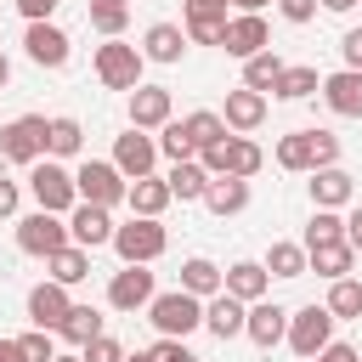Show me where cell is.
I'll list each match as a JSON object with an SVG mask.
<instances>
[{
  "mask_svg": "<svg viewBox=\"0 0 362 362\" xmlns=\"http://www.w3.org/2000/svg\"><path fill=\"white\" fill-rule=\"evenodd\" d=\"M113 249L124 266H153L164 249H170V232L153 221V215H130L124 226H113Z\"/></svg>",
  "mask_w": 362,
  "mask_h": 362,
  "instance_id": "6da1fadb",
  "label": "cell"
},
{
  "mask_svg": "<svg viewBox=\"0 0 362 362\" xmlns=\"http://www.w3.org/2000/svg\"><path fill=\"white\" fill-rule=\"evenodd\" d=\"M147 317L164 339H187L192 328H204V300L187 294V288H170V294H153L147 300Z\"/></svg>",
  "mask_w": 362,
  "mask_h": 362,
  "instance_id": "7a4b0ae2",
  "label": "cell"
},
{
  "mask_svg": "<svg viewBox=\"0 0 362 362\" xmlns=\"http://www.w3.org/2000/svg\"><path fill=\"white\" fill-rule=\"evenodd\" d=\"M198 164H204L209 175H238V181H249V175L266 164V153H260L249 136H232V130H226L221 141H209V147L198 153Z\"/></svg>",
  "mask_w": 362,
  "mask_h": 362,
  "instance_id": "3957f363",
  "label": "cell"
},
{
  "mask_svg": "<svg viewBox=\"0 0 362 362\" xmlns=\"http://www.w3.org/2000/svg\"><path fill=\"white\" fill-rule=\"evenodd\" d=\"M28 192H34V204L51 209V215H68V209L79 204V192H74V170H62L57 158H34V164H28Z\"/></svg>",
  "mask_w": 362,
  "mask_h": 362,
  "instance_id": "277c9868",
  "label": "cell"
},
{
  "mask_svg": "<svg viewBox=\"0 0 362 362\" xmlns=\"http://www.w3.org/2000/svg\"><path fill=\"white\" fill-rule=\"evenodd\" d=\"M124 175H119V164L113 158H85L79 170H74V192H79V204H102V209H113V204H124Z\"/></svg>",
  "mask_w": 362,
  "mask_h": 362,
  "instance_id": "5b68a950",
  "label": "cell"
},
{
  "mask_svg": "<svg viewBox=\"0 0 362 362\" xmlns=\"http://www.w3.org/2000/svg\"><path fill=\"white\" fill-rule=\"evenodd\" d=\"M334 322H339V317H334L328 305H300V311H288V334H283V339H288V351H294L300 362H311V356L334 339Z\"/></svg>",
  "mask_w": 362,
  "mask_h": 362,
  "instance_id": "8992f818",
  "label": "cell"
},
{
  "mask_svg": "<svg viewBox=\"0 0 362 362\" xmlns=\"http://www.w3.org/2000/svg\"><path fill=\"white\" fill-rule=\"evenodd\" d=\"M96 79L107 85V90H136L141 85V68H147V57L136 51V45H124V40H107V45H96Z\"/></svg>",
  "mask_w": 362,
  "mask_h": 362,
  "instance_id": "52a82bcc",
  "label": "cell"
},
{
  "mask_svg": "<svg viewBox=\"0 0 362 362\" xmlns=\"http://www.w3.org/2000/svg\"><path fill=\"white\" fill-rule=\"evenodd\" d=\"M62 243H68V215L34 209V215H23V221H17V249H23V255L45 260V255H57Z\"/></svg>",
  "mask_w": 362,
  "mask_h": 362,
  "instance_id": "ba28073f",
  "label": "cell"
},
{
  "mask_svg": "<svg viewBox=\"0 0 362 362\" xmlns=\"http://www.w3.org/2000/svg\"><path fill=\"white\" fill-rule=\"evenodd\" d=\"M0 158H11V164L45 158V119L40 113H23V119L0 124Z\"/></svg>",
  "mask_w": 362,
  "mask_h": 362,
  "instance_id": "9c48e42d",
  "label": "cell"
},
{
  "mask_svg": "<svg viewBox=\"0 0 362 362\" xmlns=\"http://www.w3.org/2000/svg\"><path fill=\"white\" fill-rule=\"evenodd\" d=\"M272 45V28H266V17L260 11H238V17H226V40H221V51L226 57H255V51H266Z\"/></svg>",
  "mask_w": 362,
  "mask_h": 362,
  "instance_id": "30bf717a",
  "label": "cell"
},
{
  "mask_svg": "<svg viewBox=\"0 0 362 362\" xmlns=\"http://www.w3.org/2000/svg\"><path fill=\"white\" fill-rule=\"evenodd\" d=\"M113 164H119V175L124 181H136V175H153V164H158V141L147 136V130H124L119 141H113Z\"/></svg>",
  "mask_w": 362,
  "mask_h": 362,
  "instance_id": "8fae6325",
  "label": "cell"
},
{
  "mask_svg": "<svg viewBox=\"0 0 362 362\" xmlns=\"http://www.w3.org/2000/svg\"><path fill=\"white\" fill-rule=\"evenodd\" d=\"M153 294H158V288H153V272H147V266H124V272L107 277V305H113V311H147Z\"/></svg>",
  "mask_w": 362,
  "mask_h": 362,
  "instance_id": "7c38bea8",
  "label": "cell"
},
{
  "mask_svg": "<svg viewBox=\"0 0 362 362\" xmlns=\"http://www.w3.org/2000/svg\"><path fill=\"white\" fill-rule=\"evenodd\" d=\"M68 243H79V249L113 243V215H107L102 204H74V209H68Z\"/></svg>",
  "mask_w": 362,
  "mask_h": 362,
  "instance_id": "4fadbf2b",
  "label": "cell"
},
{
  "mask_svg": "<svg viewBox=\"0 0 362 362\" xmlns=\"http://www.w3.org/2000/svg\"><path fill=\"white\" fill-rule=\"evenodd\" d=\"M23 51H28V62H40V68H62V62L74 57V45H68V34H62L57 23H28Z\"/></svg>",
  "mask_w": 362,
  "mask_h": 362,
  "instance_id": "5bb4252c",
  "label": "cell"
},
{
  "mask_svg": "<svg viewBox=\"0 0 362 362\" xmlns=\"http://www.w3.org/2000/svg\"><path fill=\"white\" fill-rule=\"evenodd\" d=\"M243 334H249L260 351H272V345L288 334V311H283L277 300H255V305L243 311Z\"/></svg>",
  "mask_w": 362,
  "mask_h": 362,
  "instance_id": "9a60e30c",
  "label": "cell"
},
{
  "mask_svg": "<svg viewBox=\"0 0 362 362\" xmlns=\"http://www.w3.org/2000/svg\"><path fill=\"white\" fill-rule=\"evenodd\" d=\"M317 90H322L328 113H339V119H362V74H356V68H339V74H328Z\"/></svg>",
  "mask_w": 362,
  "mask_h": 362,
  "instance_id": "2e32d148",
  "label": "cell"
},
{
  "mask_svg": "<svg viewBox=\"0 0 362 362\" xmlns=\"http://www.w3.org/2000/svg\"><path fill=\"white\" fill-rule=\"evenodd\" d=\"M356 198V181H351V170H339V164H322V170H311V204L317 209H345Z\"/></svg>",
  "mask_w": 362,
  "mask_h": 362,
  "instance_id": "e0dca14e",
  "label": "cell"
},
{
  "mask_svg": "<svg viewBox=\"0 0 362 362\" xmlns=\"http://www.w3.org/2000/svg\"><path fill=\"white\" fill-rule=\"evenodd\" d=\"M221 288H226V294H238L243 305H255V300H266V288H272V272H266L260 260H232V266L221 272Z\"/></svg>",
  "mask_w": 362,
  "mask_h": 362,
  "instance_id": "ac0fdd59",
  "label": "cell"
},
{
  "mask_svg": "<svg viewBox=\"0 0 362 362\" xmlns=\"http://www.w3.org/2000/svg\"><path fill=\"white\" fill-rule=\"evenodd\" d=\"M221 119H226V130H232V136L260 130V119H266V96H260V90H249V85H238V90H226Z\"/></svg>",
  "mask_w": 362,
  "mask_h": 362,
  "instance_id": "d6986e66",
  "label": "cell"
},
{
  "mask_svg": "<svg viewBox=\"0 0 362 362\" xmlns=\"http://www.w3.org/2000/svg\"><path fill=\"white\" fill-rule=\"evenodd\" d=\"M68 305H74V300H68V288H62V283H51V277L28 288V317H34V328H51V334H57V322L68 317Z\"/></svg>",
  "mask_w": 362,
  "mask_h": 362,
  "instance_id": "ffe728a7",
  "label": "cell"
},
{
  "mask_svg": "<svg viewBox=\"0 0 362 362\" xmlns=\"http://www.w3.org/2000/svg\"><path fill=\"white\" fill-rule=\"evenodd\" d=\"M243 311H249V305H243L238 294L221 288V294L204 300V328H209L215 339H238V334H243Z\"/></svg>",
  "mask_w": 362,
  "mask_h": 362,
  "instance_id": "44dd1931",
  "label": "cell"
},
{
  "mask_svg": "<svg viewBox=\"0 0 362 362\" xmlns=\"http://www.w3.org/2000/svg\"><path fill=\"white\" fill-rule=\"evenodd\" d=\"M130 124H136V130L170 124V90H164V85H136V90H130Z\"/></svg>",
  "mask_w": 362,
  "mask_h": 362,
  "instance_id": "7402d4cb",
  "label": "cell"
},
{
  "mask_svg": "<svg viewBox=\"0 0 362 362\" xmlns=\"http://www.w3.org/2000/svg\"><path fill=\"white\" fill-rule=\"evenodd\" d=\"M198 204H209V215H243L249 209V181H238V175H209V187H204V198Z\"/></svg>",
  "mask_w": 362,
  "mask_h": 362,
  "instance_id": "603a6c76",
  "label": "cell"
},
{
  "mask_svg": "<svg viewBox=\"0 0 362 362\" xmlns=\"http://www.w3.org/2000/svg\"><path fill=\"white\" fill-rule=\"evenodd\" d=\"M351 266H356V249L339 238V243H311L305 249V272H317V277H351Z\"/></svg>",
  "mask_w": 362,
  "mask_h": 362,
  "instance_id": "cb8c5ba5",
  "label": "cell"
},
{
  "mask_svg": "<svg viewBox=\"0 0 362 362\" xmlns=\"http://www.w3.org/2000/svg\"><path fill=\"white\" fill-rule=\"evenodd\" d=\"M181 51H187V34H181V23H153L147 34H141V57L147 62H181Z\"/></svg>",
  "mask_w": 362,
  "mask_h": 362,
  "instance_id": "d4e9b609",
  "label": "cell"
},
{
  "mask_svg": "<svg viewBox=\"0 0 362 362\" xmlns=\"http://www.w3.org/2000/svg\"><path fill=\"white\" fill-rule=\"evenodd\" d=\"M124 204H130V215H164L170 209V187H164V175H136L130 187H124Z\"/></svg>",
  "mask_w": 362,
  "mask_h": 362,
  "instance_id": "484cf974",
  "label": "cell"
},
{
  "mask_svg": "<svg viewBox=\"0 0 362 362\" xmlns=\"http://www.w3.org/2000/svg\"><path fill=\"white\" fill-rule=\"evenodd\" d=\"M164 187H170V198L198 204V198H204V187H209V170H204L198 158H175V164H170V175H164Z\"/></svg>",
  "mask_w": 362,
  "mask_h": 362,
  "instance_id": "4316f807",
  "label": "cell"
},
{
  "mask_svg": "<svg viewBox=\"0 0 362 362\" xmlns=\"http://www.w3.org/2000/svg\"><path fill=\"white\" fill-rule=\"evenodd\" d=\"M45 272H51V283L74 288V283H85V277H90V249H79V243H62L57 255H45Z\"/></svg>",
  "mask_w": 362,
  "mask_h": 362,
  "instance_id": "83f0119b",
  "label": "cell"
},
{
  "mask_svg": "<svg viewBox=\"0 0 362 362\" xmlns=\"http://www.w3.org/2000/svg\"><path fill=\"white\" fill-rule=\"evenodd\" d=\"M79 147H85V130H79V119H68V113L45 119V158H74Z\"/></svg>",
  "mask_w": 362,
  "mask_h": 362,
  "instance_id": "f1b7e54d",
  "label": "cell"
},
{
  "mask_svg": "<svg viewBox=\"0 0 362 362\" xmlns=\"http://www.w3.org/2000/svg\"><path fill=\"white\" fill-rule=\"evenodd\" d=\"M283 68H288V62H283V57H277V51L266 45V51H255V57H243V85L266 96V90L277 85V74H283Z\"/></svg>",
  "mask_w": 362,
  "mask_h": 362,
  "instance_id": "f546056e",
  "label": "cell"
},
{
  "mask_svg": "<svg viewBox=\"0 0 362 362\" xmlns=\"http://www.w3.org/2000/svg\"><path fill=\"white\" fill-rule=\"evenodd\" d=\"M181 288H187V294H198V300L221 294V266H215V260H204V255L181 260Z\"/></svg>",
  "mask_w": 362,
  "mask_h": 362,
  "instance_id": "4dcf8cb0",
  "label": "cell"
},
{
  "mask_svg": "<svg viewBox=\"0 0 362 362\" xmlns=\"http://www.w3.org/2000/svg\"><path fill=\"white\" fill-rule=\"evenodd\" d=\"M57 334H62L68 345H90V339L102 334V311H96V305H68V317L57 322Z\"/></svg>",
  "mask_w": 362,
  "mask_h": 362,
  "instance_id": "1f68e13d",
  "label": "cell"
},
{
  "mask_svg": "<svg viewBox=\"0 0 362 362\" xmlns=\"http://www.w3.org/2000/svg\"><path fill=\"white\" fill-rule=\"evenodd\" d=\"M181 130H187L192 153H204L209 141H221V136H226V119H221V113H209V107H198V113H187V119H181Z\"/></svg>",
  "mask_w": 362,
  "mask_h": 362,
  "instance_id": "d6a6232c",
  "label": "cell"
},
{
  "mask_svg": "<svg viewBox=\"0 0 362 362\" xmlns=\"http://www.w3.org/2000/svg\"><path fill=\"white\" fill-rule=\"evenodd\" d=\"M277 164L294 170V175H311V170H317V158H311V130L283 136V141H277Z\"/></svg>",
  "mask_w": 362,
  "mask_h": 362,
  "instance_id": "836d02e7",
  "label": "cell"
},
{
  "mask_svg": "<svg viewBox=\"0 0 362 362\" xmlns=\"http://www.w3.org/2000/svg\"><path fill=\"white\" fill-rule=\"evenodd\" d=\"M124 23H130V6H124V0H90V28H96L102 40H119Z\"/></svg>",
  "mask_w": 362,
  "mask_h": 362,
  "instance_id": "e575fe53",
  "label": "cell"
},
{
  "mask_svg": "<svg viewBox=\"0 0 362 362\" xmlns=\"http://www.w3.org/2000/svg\"><path fill=\"white\" fill-rule=\"evenodd\" d=\"M317 85H322V79H317V68H305V62H300V68H283V74H277L272 96H283V102H305Z\"/></svg>",
  "mask_w": 362,
  "mask_h": 362,
  "instance_id": "d590c367",
  "label": "cell"
},
{
  "mask_svg": "<svg viewBox=\"0 0 362 362\" xmlns=\"http://www.w3.org/2000/svg\"><path fill=\"white\" fill-rule=\"evenodd\" d=\"M260 266L272 277H305V243H272Z\"/></svg>",
  "mask_w": 362,
  "mask_h": 362,
  "instance_id": "8d00e7d4",
  "label": "cell"
},
{
  "mask_svg": "<svg viewBox=\"0 0 362 362\" xmlns=\"http://www.w3.org/2000/svg\"><path fill=\"white\" fill-rule=\"evenodd\" d=\"M328 311H334V317H362V283H356V277H334Z\"/></svg>",
  "mask_w": 362,
  "mask_h": 362,
  "instance_id": "74e56055",
  "label": "cell"
},
{
  "mask_svg": "<svg viewBox=\"0 0 362 362\" xmlns=\"http://www.w3.org/2000/svg\"><path fill=\"white\" fill-rule=\"evenodd\" d=\"M339 238H345V215L339 209H317L311 226H305V249L311 243H339Z\"/></svg>",
  "mask_w": 362,
  "mask_h": 362,
  "instance_id": "f35d334b",
  "label": "cell"
},
{
  "mask_svg": "<svg viewBox=\"0 0 362 362\" xmlns=\"http://www.w3.org/2000/svg\"><path fill=\"white\" fill-rule=\"evenodd\" d=\"M153 141H158V158H170V164H175V158H192V141H187V130H181V119H170V124H158V136H153Z\"/></svg>",
  "mask_w": 362,
  "mask_h": 362,
  "instance_id": "ab89813d",
  "label": "cell"
},
{
  "mask_svg": "<svg viewBox=\"0 0 362 362\" xmlns=\"http://www.w3.org/2000/svg\"><path fill=\"white\" fill-rule=\"evenodd\" d=\"M17 351H23V362H51V356H57L51 328H28V334H17Z\"/></svg>",
  "mask_w": 362,
  "mask_h": 362,
  "instance_id": "60d3db41",
  "label": "cell"
},
{
  "mask_svg": "<svg viewBox=\"0 0 362 362\" xmlns=\"http://www.w3.org/2000/svg\"><path fill=\"white\" fill-rule=\"evenodd\" d=\"M79 356H85V362H124V345H119L113 334H96L90 345H79Z\"/></svg>",
  "mask_w": 362,
  "mask_h": 362,
  "instance_id": "b9f144b4",
  "label": "cell"
},
{
  "mask_svg": "<svg viewBox=\"0 0 362 362\" xmlns=\"http://www.w3.org/2000/svg\"><path fill=\"white\" fill-rule=\"evenodd\" d=\"M311 158H317V170L322 164H339V136L334 130H311Z\"/></svg>",
  "mask_w": 362,
  "mask_h": 362,
  "instance_id": "7bdbcfd3",
  "label": "cell"
},
{
  "mask_svg": "<svg viewBox=\"0 0 362 362\" xmlns=\"http://www.w3.org/2000/svg\"><path fill=\"white\" fill-rule=\"evenodd\" d=\"M153 362H204V356H198V351H187V339H164V334H158Z\"/></svg>",
  "mask_w": 362,
  "mask_h": 362,
  "instance_id": "ee69618b",
  "label": "cell"
},
{
  "mask_svg": "<svg viewBox=\"0 0 362 362\" xmlns=\"http://www.w3.org/2000/svg\"><path fill=\"white\" fill-rule=\"evenodd\" d=\"M277 11H283L288 23H311V17H317V0H277Z\"/></svg>",
  "mask_w": 362,
  "mask_h": 362,
  "instance_id": "f6af8a7d",
  "label": "cell"
},
{
  "mask_svg": "<svg viewBox=\"0 0 362 362\" xmlns=\"http://www.w3.org/2000/svg\"><path fill=\"white\" fill-rule=\"evenodd\" d=\"M17 204H23V187L0 175V221H11V215H17Z\"/></svg>",
  "mask_w": 362,
  "mask_h": 362,
  "instance_id": "bcb514c9",
  "label": "cell"
},
{
  "mask_svg": "<svg viewBox=\"0 0 362 362\" xmlns=\"http://www.w3.org/2000/svg\"><path fill=\"white\" fill-rule=\"evenodd\" d=\"M339 57H345V68H356V74H362V28H351V34L339 40Z\"/></svg>",
  "mask_w": 362,
  "mask_h": 362,
  "instance_id": "7dc6e473",
  "label": "cell"
},
{
  "mask_svg": "<svg viewBox=\"0 0 362 362\" xmlns=\"http://www.w3.org/2000/svg\"><path fill=\"white\" fill-rule=\"evenodd\" d=\"M62 0H17V11L28 17V23H51V11H57Z\"/></svg>",
  "mask_w": 362,
  "mask_h": 362,
  "instance_id": "c3c4849f",
  "label": "cell"
},
{
  "mask_svg": "<svg viewBox=\"0 0 362 362\" xmlns=\"http://www.w3.org/2000/svg\"><path fill=\"white\" fill-rule=\"evenodd\" d=\"M311 362H362V356H356L351 345H339V339H328V345H322V351H317Z\"/></svg>",
  "mask_w": 362,
  "mask_h": 362,
  "instance_id": "681fc988",
  "label": "cell"
},
{
  "mask_svg": "<svg viewBox=\"0 0 362 362\" xmlns=\"http://www.w3.org/2000/svg\"><path fill=\"white\" fill-rule=\"evenodd\" d=\"M345 243L362 255V204H351V215H345Z\"/></svg>",
  "mask_w": 362,
  "mask_h": 362,
  "instance_id": "f907efd6",
  "label": "cell"
},
{
  "mask_svg": "<svg viewBox=\"0 0 362 362\" xmlns=\"http://www.w3.org/2000/svg\"><path fill=\"white\" fill-rule=\"evenodd\" d=\"M232 0H181V11H209V17H226Z\"/></svg>",
  "mask_w": 362,
  "mask_h": 362,
  "instance_id": "816d5d0a",
  "label": "cell"
},
{
  "mask_svg": "<svg viewBox=\"0 0 362 362\" xmlns=\"http://www.w3.org/2000/svg\"><path fill=\"white\" fill-rule=\"evenodd\" d=\"M0 362H23V351H17V339H0Z\"/></svg>",
  "mask_w": 362,
  "mask_h": 362,
  "instance_id": "f5cc1de1",
  "label": "cell"
},
{
  "mask_svg": "<svg viewBox=\"0 0 362 362\" xmlns=\"http://www.w3.org/2000/svg\"><path fill=\"white\" fill-rule=\"evenodd\" d=\"M317 6H322V11H351L356 0H317Z\"/></svg>",
  "mask_w": 362,
  "mask_h": 362,
  "instance_id": "db71d44e",
  "label": "cell"
},
{
  "mask_svg": "<svg viewBox=\"0 0 362 362\" xmlns=\"http://www.w3.org/2000/svg\"><path fill=\"white\" fill-rule=\"evenodd\" d=\"M232 6H238V11H266L272 0H232Z\"/></svg>",
  "mask_w": 362,
  "mask_h": 362,
  "instance_id": "11a10c76",
  "label": "cell"
},
{
  "mask_svg": "<svg viewBox=\"0 0 362 362\" xmlns=\"http://www.w3.org/2000/svg\"><path fill=\"white\" fill-rule=\"evenodd\" d=\"M124 362H153V351H124Z\"/></svg>",
  "mask_w": 362,
  "mask_h": 362,
  "instance_id": "9f6ffc18",
  "label": "cell"
},
{
  "mask_svg": "<svg viewBox=\"0 0 362 362\" xmlns=\"http://www.w3.org/2000/svg\"><path fill=\"white\" fill-rule=\"evenodd\" d=\"M6 79H11V62H6V57H0V90H6Z\"/></svg>",
  "mask_w": 362,
  "mask_h": 362,
  "instance_id": "6f0895ef",
  "label": "cell"
},
{
  "mask_svg": "<svg viewBox=\"0 0 362 362\" xmlns=\"http://www.w3.org/2000/svg\"><path fill=\"white\" fill-rule=\"evenodd\" d=\"M51 362H85V356H51Z\"/></svg>",
  "mask_w": 362,
  "mask_h": 362,
  "instance_id": "680465c9",
  "label": "cell"
},
{
  "mask_svg": "<svg viewBox=\"0 0 362 362\" xmlns=\"http://www.w3.org/2000/svg\"><path fill=\"white\" fill-rule=\"evenodd\" d=\"M124 6H130V0H124Z\"/></svg>",
  "mask_w": 362,
  "mask_h": 362,
  "instance_id": "91938a15",
  "label": "cell"
}]
</instances>
